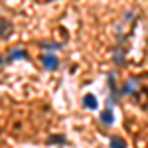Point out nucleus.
<instances>
[{
  "mask_svg": "<svg viewBox=\"0 0 148 148\" xmlns=\"http://www.w3.org/2000/svg\"><path fill=\"white\" fill-rule=\"evenodd\" d=\"M12 34V24L4 16H0V38H8Z\"/></svg>",
  "mask_w": 148,
  "mask_h": 148,
  "instance_id": "2",
  "label": "nucleus"
},
{
  "mask_svg": "<svg viewBox=\"0 0 148 148\" xmlns=\"http://www.w3.org/2000/svg\"><path fill=\"white\" fill-rule=\"evenodd\" d=\"M42 63H44L46 69H51V71L59 67V59H57L53 53H44V56H42Z\"/></svg>",
  "mask_w": 148,
  "mask_h": 148,
  "instance_id": "1",
  "label": "nucleus"
},
{
  "mask_svg": "<svg viewBox=\"0 0 148 148\" xmlns=\"http://www.w3.org/2000/svg\"><path fill=\"white\" fill-rule=\"evenodd\" d=\"M83 107H85V109H91V111H95V109L99 107V101H97V97H95L93 93H87V95L83 97Z\"/></svg>",
  "mask_w": 148,
  "mask_h": 148,
  "instance_id": "3",
  "label": "nucleus"
},
{
  "mask_svg": "<svg viewBox=\"0 0 148 148\" xmlns=\"http://www.w3.org/2000/svg\"><path fill=\"white\" fill-rule=\"evenodd\" d=\"M0 63H2V56H0Z\"/></svg>",
  "mask_w": 148,
  "mask_h": 148,
  "instance_id": "9",
  "label": "nucleus"
},
{
  "mask_svg": "<svg viewBox=\"0 0 148 148\" xmlns=\"http://www.w3.org/2000/svg\"><path fill=\"white\" fill-rule=\"evenodd\" d=\"M28 53L24 51V49H10V53H8V59L6 61H14V59H26Z\"/></svg>",
  "mask_w": 148,
  "mask_h": 148,
  "instance_id": "6",
  "label": "nucleus"
},
{
  "mask_svg": "<svg viewBox=\"0 0 148 148\" xmlns=\"http://www.w3.org/2000/svg\"><path fill=\"white\" fill-rule=\"evenodd\" d=\"M134 93H136V79H126L121 89V95H134Z\"/></svg>",
  "mask_w": 148,
  "mask_h": 148,
  "instance_id": "4",
  "label": "nucleus"
},
{
  "mask_svg": "<svg viewBox=\"0 0 148 148\" xmlns=\"http://www.w3.org/2000/svg\"><path fill=\"white\" fill-rule=\"evenodd\" d=\"M111 148H126V142L123 138L114 136V138H111Z\"/></svg>",
  "mask_w": 148,
  "mask_h": 148,
  "instance_id": "7",
  "label": "nucleus"
},
{
  "mask_svg": "<svg viewBox=\"0 0 148 148\" xmlns=\"http://www.w3.org/2000/svg\"><path fill=\"white\" fill-rule=\"evenodd\" d=\"M61 142H65V136H63V134H57V136L47 138V144H61Z\"/></svg>",
  "mask_w": 148,
  "mask_h": 148,
  "instance_id": "8",
  "label": "nucleus"
},
{
  "mask_svg": "<svg viewBox=\"0 0 148 148\" xmlns=\"http://www.w3.org/2000/svg\"><path fill=\"white\" fill-rule=\"evenodd\" d=\"M101 123H103V125H113V123H114V114H113L111 109L101 111Z\"/></svg>",
  "mask_w": 148,
  "mask_h": 148,
  "instance_id": "5",
  "label": "nucleus"
}]
</instances>
